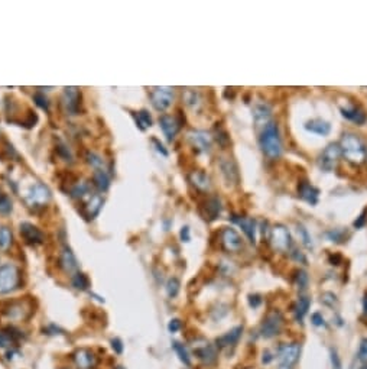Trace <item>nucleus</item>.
Returning <instances> with one entry per match:
<instances>
[{"instance_id": "f257e3e1", "label": "nucleus", "mask_w": 367, "mask_h": 369, "mask_svg": "<svg viewBox=\"0 0 367 369\" xmlns=\"http://www.w3.org/2000/svg\"><path fill=\"white\" fill-rule=\"evenodd\" d=\"M260 142V148L265 152L266 157L275 160L279 158L282 154V139L279 135V129L278 124L275 122H267L260 133L259 138Z\"/></svg>"}, {"instance_id": "f03ea898", "label": "nucleus", "mask_w": 367, "mask_h": 369, "mask_svg": "<svg viewBox=\"0 0 367 369\" xmlns=\"http://www.w3.org/2000/svg\"><path fill=\"white\" fill-rule=\"evenodd\" d=\"M341 152L353 164H362L366 160V146L354 133H346L341 139Z\"/></svg>"}, {"instance_id": "7ed1b4c3", "label": "nucleus", "mask_w": 367, "mask_h": 369, "mask_svg": "<svg viewBox=\"0 0 367 369\" xmlns=\"http://www.w3.org/2000/svg\"><path fill=\"white\" fill-rule=\"evenodd\" d=\"M21 281V274L16 265L4 264L0 267V294H9L16 289Z\"/></svg>"}, {"instance_id": "20e7f679", "label": "nucleus", "mask_w": 367, "mask_h": 369, "mask_svg": "<svg viewBox=\"0 0 367 369\" xmlns=\"http://www.w3.org/2000/svg\"><path fill=\"white\" fill-rule=\"evenodd\" d=\"M51 200V191L45 184L37 183L32 185L25 197V202L29 207H43Z\"/></svg>"}, {"instance_id": "39448f33", "label": "nucleus", "mask_w": 367, "mask_h": 369, "mask_svg": "<svg viewBox=\"0 0 367 369\" xmlns=\"http://www.w3.org/2000/svg\"><path fill=\"white\" fill-rule=\"evenodd\" d=\"M150 102L159 112L166 110L174 102V88L171 87H155L150 93Z\"/></svg>"}, {"instance_id": "423d86ee", "label": "nucleus", "mask_w": 367, "mask_h": 369, "mask_svg": "<svg viewBox=\"0 0 367 369\" xmlns=\"http://www.w3.org/2000/svg\"><path fill=\"white\" fill-rule=\"evenodd\" d=\"M340 157H341V148H340V145H327V148L323 151V154L320 155L318 164H320V166L324 171L330 172V171H332L337 166V163H338Z\"/></svg>"}, {"instance_id": "0eeeda50", "label": "nucleus", "mask_w": 367, "mask_h": 369, "mask_svg": "<svg viewBox=\"0 0 367 369\" xmlns=\"http://www.w3.org/2000/svg\"><path fill=\"white\" fill-rule=\"evenodd\" d=\"M282 325H284L282 314L279 311H272L270 314H267V317L263 320L262 328H260V333H262L263 337L270 339V337L276 336L281 331Z\"/></svg>"}, {"instance_id": "6e6552de", "label": "nucleus", "mask_w": 367, "mask_h": 369, "mask_svg": "<svg viewBox=\"0 0 367 369\" xmlns=\"http://www.w3.org/2000/svg\"><path fill=\"white\" fill-rule=\"evenodd\" d=\"M270 242H272V245H273V247L276 250H281V252L288 250L291 247V245H292L289 230L284 225H276L272 229Z\"/></svg>"}, {"instance_id": "1a4fd4ad", "label": "nucleus", "mask_w": 367, "mask_h": 369, "mask_svg": "<svg viewBox=\"0 0 367 369\" xmlns=\"http://www.w3.org/2000/svg\"><path fill=\"white\" fill-rule=\"evenodd\" d=\"M299 355H301V346L299 345H296V343L282 345L278 350V361L281 362L282 367L291 368L294 364H296V361L299 359Z\"/></svg>"}, {"instance_id": "9d476101", "label": "nucleus", "mask_w": 367, "mask_h": 369, "mask_svg": "<svg viewBox=\"0 0 367 369\" xmlns=\"http://www.w3.org/2000/svg\"><path fill=\"white\" fill-rule=\"evenodd\" d=\"M221 244L228 252H239L243 247V241L240 235L233 227H224L221 232Z\"/></svg>"}, {"instance_id": "9b49d317", "label": "nucleus", "mask_w": 367, "mask_h": 369, "mask_svg": "<svg viewBox=\"0 0 367 369\" xmlns=\"http://www.w3.org/2000/svg\"><path fill=\"white\" fill-rule=\"evenodd\" d=\"M188 141L195 149H198L201 152H208L211 148V144H213L211 135L205 130H191L188 133Z\"/></svg>"}, {"instance_id": "f8f14e48", "label": "nucleus", "mask_w": 367, "mask_h": 369, "mask_svg": "<svg viewBox=\"0 0 367 369\" xmlns=\"http://www.w3.org/2000/svg\"><path fill=\"white\" fill-rule=\"evenodd\" d=\"M64 106L70 115H77L80 109V90L77 87H65L64 88Z\"/></svg>"}, {"instance_id": "ddd939ff", "label": "nucleus", "mask_w": 367, "mask_h": 369, "mask_svg": "<svg viewBox=\"0 0 367 369\" xmlns=\"http://www.w3.org/2000/svg\"><path fill=\"white\" fill-rule=\"evenodd\" d=\"M21 235L25 239V242L29 245H41L45 239L41 229H38L37 226L28 223V222H23L21 225Z\"/></svg>"}, {"instance_id": "4468645a", "label": "nucleus", "mask_w": 367, "mask_h": 369, "mask_svg": "<svg viewBox=\"0 0 367 369\" xmlns=\"http://www.w3.org/2000/svg\"><path fill=\"white\" fill-rule=\"evenodd\" d=\"M220 169H221V174L225 178V181L230 184H237L239 183V171H237V166L234 164L233 160L230 158H221L220 161Z\"/></svg>"}, {"instance_id": "2eb2a0df", "label": "nucleus", "mask_w": 367, "mask_h": 369, "mask_svg": "<svg viewBox=\"0 0 367 369\" xmlns=\"http://www.w3.org/2000/svg\"><path fill=\"white\" fill-rule=\"evenodd\" d=\"M60 265L68 274H74L78 269L77 258H75V255L73 253V250L68 246H64V249H62L61 256H60Z\"/></svg>"}, {"instance_id": "dca6fc26", "label": "nucleus", "mask_w": 367, "mask_h": 369, "mask_svg": "<svg viewBox=\"0 0 367 369\" xmlns=\"http://www.w3.org/2000/svg\"><path fill=\"white\" fill-rule=\"evenodd\" d=\"M231 220L242 227L245 235L249 238L252 244H256V222L250 217H242V216H233Z\"/></svg>"}, {"instance_id": "f3484780", "label": "nucleus", "mask_w": 367, "mask_h": 369, "mask_svg": "<svg viewBox=\"0 0 367 369\" xmlns=\"http://www.w3.org/2000/svg\"><path fill=\"white\" fill-rule=\"evenodd\" d=\"M298 191H299V197H301L304 202H306L308 205H315L317 203H318V199H320V190H318V188H315L312 184H309L308 181H302V183L299 184Z\"/></svg>"}, {"instance_id": "a211bd4d", "label": "nucleus", "mask_w": 367, "mask_h": 369, "mask_svg": "<svg viewBox=\"0 0 367 369\" xmlns=\"http://www.w3.org/2000/svg\"><path fill=\"white\" fill-rule=\"evenodd\" d=\"M159 124H161V129H162L163 135L166 136L168 141H172L175 138V135L178 133L180 130V124L175 121V118L169 116V115H163L159 118Z\"/></svg>"}, {"instance_id": "6ab92c4d", "label": "nucleus", "mask_w": 367, "mask_h": 369, "mask_svg": "<svg viewBox=\"0 0 367 369\" xmlns=\"http://www.w3.org/2000/svg\"><path fill=\"white\" fill-rule=\"evenodd\" d=\"M74 362L80 369H91L96 365V356L88 349H80L74 353Z\"/></svg>"}, {"instance_id": "aec40b11", "label": "nucleus", "mask_w": 367, "mask_h": 369, "mask_svg": "<svg viewBox=\"0 0 367 369\" xmlns=\"http://www.w3.org/2000/svg\"><path fill=\"white\" fill-rule=\"evenodd\" d=\"M221 213V202L217 197H210L204 205V219L205 220H216Z\"/></svg>"}, {"instance_id": "412c9836", "label": "nucleus", "mask_w": 367, "mask_h": 369, "mask_svg": "<svg viewBox=\"0 0 367 369\" xmlns=\"http://www.w3.org/2000/svg\"><path fill=\"white\" fill-rule=\"evenodd\" d=\"M103 203H104V202H103L102 196H99V194L90 196V200L87 202V205H84V214L87 216L88 220L94 219V217L100 213Z\"/></svg>"}, {"instance_id": "4be33fe9", "label": "nucleus", "mask_w": 367, "mask_h": 369, "mask_svg": "<svg viewBox=\"0 0 367 369\" xmlns=\"http://www.w3.org/2000/svg\"><path fill=\"white\" fill-rule=\"evenodd\" d=\"M305 129L311 133L320 135V136H327L331 132V124L323 119H312L305 123Z\"/></svg>"}, {"instance_id": "5701e85b", "label": "nucleus", "mask_w": 367, "mask_h": 369, "mask_svg": "<svg viewBox=\"0 0 367 369\" xmlns=\"http://www.w3.org/2000/svg\"><path fill=\"white\" fill-rule=\"evenodd\" d=\"M341 115L343 118H346L347 121L357 123V124H363L366 123L367 116L365 110H362L360 107H350V109H341Z\"/></svg>"}, {"instance_id": "b1692460", "label": "nucleus", "mask_w": 367, "mask_h": 369, "mask_svg": "<svg viewBox=\"0 0 367 369\" xmlns=\"http://www.w3.org/2000/svg\"><path fill=\"white\" fill-rule=\"evenodd\" d=\"M195 355L204 362V364H213L216 361V350L210 345V343H204L201 346H195L194 348Z\"/></svg>"}, {"instance_id": "393cba45", "label": "nucleus", "mask_w": 367, "mask_h": 369, "mask_svg": "<svg viewBox=\"0 0 367 369\" xmlns=\"http://www.w3.org/2000/svg\"><path fill=\"white\" fill-rule=\"evenodd\" d=\"M270 115H272V110H270L269 104H266V103H259L253 109V118L257 123H267Z\"/></svg>"}, {"instance_id": "a878e982", "label": "nucleus", "mask_w": 367, "mask_h": 369, "mask_svg": "<svg viewBox=\"0 0 367 369\" xmlns=\"http://www.w3.org/2000/svg\"><path fill=\"white\" fill-rule=\"evenodd\" d=\"M184 102L185 104L192 109V110H198L201 106H203V97L198 91L195 90H186L185 94H184Z\"/></svg>"}, {"instance_id": "bb28decb", "label": "nucleus", "mask_w": 367, "mask_h": 369, "mask_svg": "<svg viewBox=\"0 0 367 369\" xmlns=\"http://www.w3.org/2000/svg\"><path fill=\"white\" fill-rule=\"evenodd\" d=\"M189 178H191V183L195 185L198 190H201V191H207L208 188H210V177L203 172V171H194L191 175H189Z\"/></svg>"}, {"instance_id": "cd10ccee", "label": "nucleus", "mask_w": 367, "mask_h": 369, "mask_svg": "<svg viewBox=\"0 0 367 369\" xmlns=\"http://www.w3.org/2000/svg\"><path fill=\"white\" fill-rule=\"evenodd\" d=\"M242 331H243V328H234L233 330H230L228 333H225L224 336H221L220 339H217V343H219V346H221V348H224V346H230V345H234L239 339H240V336H242Z\"/></svg>"}, {"instance_id": "c85d7f7f", "label": "nucleus", "mask_w": 367, "mask_h": 369, "mask_svg": "<svg viewBox=\"0 0 367 369\" xmlns=\"http://www.w3.org/2000/svg\"><path fill=\"white\" fill-rule=\"evenodd\" d=\"M93 184L99 191H106L110 187V177L106 172V169H97L93 174Z\"/></svg>"}, {"instance_id": "c756f323", "label": "nucleus", "mask_w": 367, "mask_h": 369, "mask_svg": "<svg viewBox=\"0 0 367 369\" xmlns=\"http://www.w3.org/2000/svg\"><path fill=\"white\" fill-rule=\"evenodd\" d=\"M309 306H311V300L308 297H301L298 300V303L295 306V317H296V320H299V322L304 320V317H305L308 310H309Z\"/></svg>"}, {"instance_id": "7c9ffc66", "label": "nucleus", "mask_w": 367, "mask_h": 369, "mask_svg": "<svg viewBox=\"0 0 367 369\" xmlns=\"http://www.w3.org/2000/svg\"><path fill=\"white\" fill-rule=\"evenodd\" d=\"M13 236H12V230L7 226H0V249L6 250L9 246L12 245Z\"/></svg>"}, {"instance_id": "2f4dec72", "label": "nucleus", "mask_w": 367, "mask_h": 369, "mask_svg": "<svg viewBox=\"0 0 367 369\" xmlns=\"http://www.w3.org/2000/svg\"><path fill=\"white\" fill-rule=\"evenodd\" d=\"M85 196H91L90 194V185L88 183H78V184H75L73 187V190H71V197H74V199H84Z\"/></svg>"}, {"instance_id": "473e14b6", "label": "nucleus", "mask_w": 367, "mask_h": 369, "mask_svg": "<svg viewBox=\"0 0 367 369\" xmlns=\"http://www.w3.org/2000/svg\"><path fill=\"white\" fill-rule=\"evenodd\" d=\"M73 286L77 288V289H87L88 286H90V281L87 278V275H84L82 272H75L74 277H73Z\"/></svg>"}, {"instance_id": "72a5a7b5", "label": "nucleus", "mask_w": 367, "mask_h": 369, "mask_svg": "<svg viewBox=\"0 0 367 369\" xmlns=\"http://www.w3.org/2000/svg\"><path fill=\"white\" fill-rule=\"evenodd\" d=\"M135 118H136V123L139 124V127H141L142 130H145L146 127H150V126H152V118H150L149 112H146V110L138 112V115H136Z\"/></svg>"}, {"instance_id": "f704fd0d", "label": "nucleus", "mask_w": 367, "mask_h": 369, "mask_svg": "<svg viewBox=\"0 0 367 369\" xmlns=\"http://www.w3.org/2000/svg\"><path fill=\"white\" fill-rule=\"evenodd\" d=\"M87 163L91 165L96 171H97V169H104V168H106V164H104L102 157L97 155V154H94V152H88V154H87Z\"/></svg>"}, {"instance_id": "c9c22d12", "label": "nucleus", "mask_w": 367, "mask_h": 369, "mask_svg": "<svg viewBox=\"0 0 367 369\" xmlns=\"http://www.w3.org/2000/svg\"><path fill=\"white\" fill-rule=\"evenodd\" d=\"M172 348L175 349V352H177L178 358L181 359V362H184L185 365H191V359H189V355H188L186 349L184 348V345L178 343V342H174V343H172Z\"/></svg>"}, {"instance_id": "e433bc0d", "label": "nucleus", "mask_w": 367, "mask_h": 369, "mask_svg": "<svg viewBox=\"0 0 367 369\" xmlns=\"http://www.w3.org/2000/svg\"><path fill=\"white\" fill-rule=\"evenodd\" d=\"M12 208L13 205H12L10 197L4 193H0V214H9Z\"/></svg>"}, {"instance_id": "4c0bfd02", "label": "nucleus", "mask_w": 367, "mask_h": 369, "mask_svg": "<svg viewBox=\"0 0 367 369\" xmlns=\"http://www.w3.org/2000/svg\"><path fill=\"white\" fill-rule=\"evenodd\" d=\"M166 292L171 298L177 297L178 292H180V281L177 278H171L166 284Z\"/></svg>"}, {"instance_id": "58836bf2", "label": "nucleus", "mask_w": 367, "mask_h": 369, "mask_svg": "<svg viewBox=\"0 0 367 369\" xmlns=\"http://www.w3.org/2000/svg\"><path fill=\"white\" fill-rule=\"evenodd\" d=\"M298 235H299V238H301V241H302V244L306 246V247H312V239H311V236H309V233H308V230H306L304 226H298Z\"/></svg>"}, {"instance_id": "ea45409f", "label": "nucleus", "mask_w": 367, "mask_h": 369, "mask_svg": "<svg viewBox=\"0 0 367 369\" xmlns=\"http://www.w3.org/2000/svg\"><path fill=\"white\" fill-rule=\"evenodd\" d=\"M13 343V337L10 333L0 330V348H9Z\"/></svg>"}, {"instance_id": "a19ab883", "label": "nucleus", "mask_w": 367, "mask_h": 369, "mask_svg": "<svg viewBox=\"0 0 367 369\" xmlns=\"http://www.w3.org/2000/svg\"><path fill=\"white\" fill-rule=\"evenodd\" d=\"M34 100H35V103H37L41 109H43V110H48V109H49V100L45 97V94H42V93H35V94H34Z\"/></svg>"}, {"instance_id": "79ce46f5", "label": "nucleus", "mask_w": 367, "mask_h": 369, "mask_svg": "<svg viewBox=\"0 0 367 369\" xmlns=\"http://www.w3.org/2000/svg\"><path fill=\"white\" fill-rule=\"evenodd\" d=\"M296 284H298L299 289H305L306 286H308V275H306L305 271H299L298 272V275H296Z\"/></svg>"}, {"instance_id": "37998d69", "label": "nucleus", "mask_w": 367, "mask_h": 369, "mask_svg": "<svg viewBox=\"0 0 367 369\" xmlns=\"http://www.w3.org/2000/svg\"><path fill=\"white\" fill-rule=\"evenodd\" d=\"M343 235H344V232L343 230H338V229H334V230H331V232H327V236L334 242H341V239H343Z\"/></svg>"}, {"instance_id": "c03bdc74", "label": "nucleus", "mask_w": 367, "mask_h": 369, "mask_svg": "<svg viewBox=\"0 0 367 369\" xmlns=\"http://www.w3.org/2000/svg\"><path fill=\"white\" fill-rule=\"evenodd\" d=\"M331 365L332 369H341V361L335 349H331Z\"/></svg>"}, {"instance_id": "a18cd8bd", "label": "nucleus", "mask_w": 367, "mask_h": 369, "mask_svg": "<svg viewBox=\"0 0 367 369\" xmlns=\"http://www.w3.org/2000/svg\"><path fill=\"white\" fill-rule=\"evenodd\" d=\"M359 359L362 362H367V340H363L359 349Z\"/></svg>"}, {"instance_id": "49530a36", "label": "nucleus", "mask_w": 367, "mask_h": 369, "mask_svg": "<svg viewBox=\"0 0 367 369\" xmlns=\"http://www.w3.org/2000/svg\"><path fill=\"white\" fill-rule=\"evenodd\" d=\"M311 320H312V323H314L315 326H326L324 317H323L320 313H314V314H312V317H311Z\"/></svg>"}, {"instance_id": "de8ad7c7", "label": "nucleus", "mask_w": 367, "mask_h": 369, "mask_svg": "<svg viewBox=\"0 0 367 369\" xmlns=\"http://www.w3.org/2000/svg\"><path fill=\"white\" fill-rule=\"evenodd\" d=\"M366 214H367V210H363V211H362V214L359 216V219L354 222V227L360 229V227H363V226L366 225Z\"/></svg>"}, {"instance_id": "09e8293b", "label": "nucleus", "mask_w": 367, "mask_h": 369, "mask_svg": "<svg viewBox=\"0 0 367 369\" xmlns=\"http://www.w3.org/2000/svg\"><path fill=\"white\" fill-rule=\"evenodd\" d=\"M168 328H169V331H171V333H175V331H178V330L181 328V322H180L178 319H174V320H171V322H169V325H168Z\"/></svg>"}, {"instance_id": "8fccbe9b", "label": "nucleus", "mask_w": 367, "mask_h": 369, "mask_svg": "<svg viewBox=\"0 0 367 369\" xmlns=\"http://www.w3.org/2000/svg\"><path fill=\"white\" fill-rule=\"evenodd\" d=\"M111 348H113V350H114L117 355H120L123 352L122 340H120V339H113V340H111Z\"/></svg>"}, {"instance_id": "3c124183", "label": "nucleus", "mask_w": 367, "mask_h": 369, "mask_svg": "<svg viewBox=\"0 0 367 369\" xmlns=\"http://www.w3.org/2000/svg\"><path fill=\"white\" fill-rule=\"evenodd\" d=\"M152 142L155 144V146H156V149H158V152H161L163 157H168V151L165 149V146H163V145L161 144V142H159L158 139H153Z\"/></svg>"}, {"instance_id": "603ef678", "label": "nucleus", "mask_w": 367, "mask_h": 369, "mask_svg": "<svg viewBox=\"0 0 367 369\" xmlns=\"http://www.w3.org/2000/svg\"><path fill=\"white\" fill-rule=\"evenodd\" d=\"M58 152L64 155V158L65 160H71V154H70V151H68V148L65 146V145H61L60 148H58Z\"/></svg>"}, {"instance_id": "864d4df0", "label": "nucleus", "mask_w": 367, "mask_h": 369, "mask_svg": "<svg viewBox=\"0 0 367 369\" xmlns=\"http://www.w3.org/2000/svg\"><path fill=\"white\" fill-rule=\"evenodd\" d=\"M181 239H183L184 242H188L189 241V229L185 226L183 227V230H181Z\"/></svg>"}, {"instance_id": "5fc2aeb1", "label": "nucleus", "mask_w": 367, "mask_h": 369, "mask_svg": "<svg viewBox=\"0 0 367 369\" xmlns=\"http://www.w3.org/2000/svg\"><path fill=\"white\" fill-rule=\"evenodd\" d=\"M260 303H262V300H260V298H259L257 295H255V297L252 295V297H250V306H253V307H257V306H259Z\"/></svg>"}, {"instance_id": "6e6d98bb", "label": "nucleus", "mask_w": 367, "mask_h": 369, "mask_svg": "<svg viewBox=\"0 0 367 369\" xmlns=\"http://www.w3.org/2000/svg\"><path fill=\"white\" fill-rule=\"evenodd\" d=\"M365 311H366V313H367V298H366V300H365Z\"/></svg>"}, {"instance_id": "4d7b16f0", "label": "nucleus", "mask_w": 367, "mask_h": 369, "mask_svg": "<svg viewBox=\"0 0 367 369\" xmlns=\"http://www.w3.org/2000/svg\"><path fill=\"white\" fill-rule=\"evenodd\" d=\"M279 369H291V368H288V367H281Z\"/></svg>"}, {"instance_id": "13d9d810", "label": "nucleus", "mask_w": 367, "mask_h": 369, "mask_svg": "<svg viewBox=\"0 0 367 369\" xmlns=\"http://www.w3.org/2000/svg\"><path fill=\"white\" fill-rule=\"evenodd\" d=\"M116 369H124V368H123V367H117V368H116Z\"/></svg>"}, {"instance_id": "bf43d9fd", "label": "nucleus", "mask_w": 367, "mask_h": 369, "mask_svg": "<svg viewBox=\"0 0 367 369\" xmlns=\"http://www.w3.org/2000/svg\"><path fill=\"white\" fill-rule=\"evenodd\" d=\"M362 369H367V367H365V368H362Z\"/></svg>"}, {"instance_id": "052dcab7", "label": "nucleus", "mask_w": 367, "mask_h": 369, "mask_svg": "<svg viewBox=\"0 0 367 369\" xmlns=\"http://www.w3.org/2000/svg\"><path fill=\"white\" fill-rule=\"evenodd\" d=\"M366 157H367V149H366Z\"/></svg>"}]
</instances>
